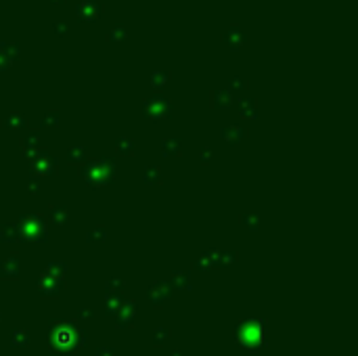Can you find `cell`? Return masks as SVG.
<instances>
[]
</instances>
